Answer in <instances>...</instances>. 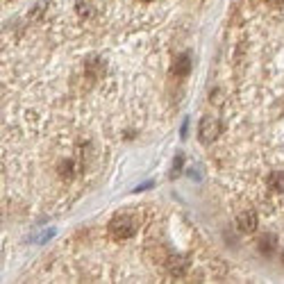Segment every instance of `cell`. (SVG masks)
Returning a JSON list of instances; mask_svg holds the SVG:
<instances>
[{"mask_svg": "<svg viewBox=\"0 0 284 284\" xmlns=\"http://www.w3.org/2000/svg\"><path fill=\"white\" fill-rule=\"evenodd\" d=\"M137 227H139V218L132 212H121L109 221V237L116 241H125L137 234Z\"/></svg>", "mask_w": 284, "mask_h": 284, "instance_id": "obj_1", "label": "cell"}, {"mask_svg": "<svg viewBox=\"0 0 284 284\" xmlns=\"http://www.w3.org/2000/svg\"><path fill=\"white\" fill-rule=\"evenodd\" d=\"M200 143H212V141L218 139V134H221V121L218 119H212V116H207V119L200 121Z\"/></svg>", "mask_w": 284, "mask_h": 284, "instance_id": "obj_2", "label": "cell"}, {"mask_svg": "<svg viewBox=\"0 0 284 284\" xmlns=\"http://www.w3.org/2000/svg\"><path fill=\"white\" fill-rule=\"evenodd\" d=\"M164 266H166V273L171 278H184L186 268H189V262L184 257H180V255H173V257H166Z\"/></svg>", "mask_w": 284, "mask_h": 284, "instance_id": "obj_3", "label": "cell"}, {"mask_svg": "<svg viewBox=\"0 0 284 284\" xmlns=\"http://www.w3.org/2000/svg\"><path fill=\"white\" fill-rule=\"evenodd\" d=\"M237 225H239V230H243V232L257 230V214H255V209H252V207L241 209V212L237 214Z\"/></svg>", "mask_w": 284, "mask_h": 284, "instance_id": "obj_4", "label": "cell"}, {"mask_svg": "<svg viewBox=\"0 0 284 284\" xmlns=\"http://www.w3.org/2000/svg\"><path fill=\"white\" fill-rule=\"evenodd\" d=\"M100 7H102V0H78L75 9H78V16H82V19H91L93 14L100 12Z\"/></svg>", "mask_w": 284, "mask_h": 284, "instance_id": "obj_5", "label": "cell"}, {"mask_svg": "<svg viewBox=\"0 0 284 284\" xmlns=\"http://www.w3.org/2000/svg\"><path fill=\"white\" fill-rule=\"evenodd\" d=\"M191 71V60H189V55H178L175 61H173L171 66V75L173 78H186Z\"/></svg>", "mask_w": 284, "mask_h": 284, "instance_id": "obj_6", "label": "cell"}, {"mask_svg": "<svg viewBox=\"0 0 284 284\" xmlns=\"http://www.w3.org/2000/svg\"><path fill=\"white\" fill-rule=\"evenodd\" d=\"M257 248L262 255H273V250L278 248V237L275 234H262L257 241Z\"/></svg>", "mask_w": 284, "mask_h": 284, "instance_id": "obj_7", "label": "cell"}, {"mask_svg": "<svg viewBox=\"0 0 284 284\" xmlns=\"http://www.w3.org/2000/svg\"><path fill=\"white\" fill-rule=\"evenodd\" d=\"M105 73V64L100 60H89L86 61V78L89 80H98Z\"/></svg>", "mask_w": 284, "mask_h": 284, "instance_id": "obj_8", "label": "cell"}, {"mask_svg": "<svg viewBox=\"0 0 284 284\" xmlns=\"http://www.w3.org/2000/svg\"><path fill=\"white\" fill-rule=\"evenodd\" d=\"M268 186H271L273 191H284V171L273 173L271 178H268Z\"/></svg>", "mask_w": 284, "mask_h": 284, "instance_id": "obj_9", "label": "cell"}, {"mask_svg": "<svg viewBox=\"0 0 284 284\" xmlns=\"http://www.w3.org/2000/svg\"><path fill=\"white\" fill-rule=\"evenodd\" d=\"M55 237V230L53 227H48L46 232H39L37 237H32V243H46L48 239H53Z\"/></svg>", "mask_w": 284, "mask_h": 284, "instance_id": "obj_10", "label": "cell"}, {"mask_svg": "<svg viewBox=\"0 0 284 284\" xmlns=\"http://www.w3.org/2000/svg\"><path fill=\"white\" fill-rule=\"evenodd\" d=\"M182 162H184V157L182 155H175V162H173V178H178L180 175V171H182Z\"/></svg>", "mask_w": 284, "mask_h": 284, "instance_id": "obj_11", "label": "cell"}, {"mask_svg": "<svg viewBox=\"0 0 284 284\" xmlns=\"http://www.w3.org/2000/svg\"><path fill=\"white\" fill-rule=\"evenodd\" d=\"M43 9H46V5H43V2H39V5H34V9L32 12H30V20H37L41 16V14H43Z\"/></svg>", "mask_w": 284, "mask_h": 284, "instance_id": "obj_12", "label": "cell"}, {"mask_svg": "<svg viewBox=\"0 0 284 284\" xmlns=\"http://www.w3.org/2000/svg\"><path fill=\"white\" fill-rule=\"evenodd\" d=\"M186 130H189V119L182 123V137H186Z\"/></svg>", "mask_w": 284, "mask_h": 284, "instance_id": "obj_13", "label": "cell"}, {"mask_svg": "<svg viewBox=\"0 0 284 284\" xmlns=\"http://www.w3.org/2000/svg\"><path fill=\"white\" fill-rule=\"evenodd\" d=\"M282 262H284V252H282Z\"/></svg>", "mask_w": 284, "mask_h": 284, "instance_id": "obj_14", "label": "cell"}, {"mask_svg": "<svg viewBox=\"0 0 284 284\" xmlns=\"http://www.w3.org/2000/svg\"><path fill=\"white\" fill-rule=\"evenodd\" d=\"M143 2H150V0H143Z\"/></svg>", "mask_w": 284, "mask_h": 284, "instance_id": "obj_15", "label": "cell"}]
</instances>
